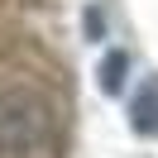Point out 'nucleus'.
Masks as SVG:
<instances>
[{
  "instance_id": "1",
  "label": "nucleus",
  "mask_w": 158,
  "mask_h": 158,
  "mask_svg": "<svg viewBox=\"0 0 158 158\" xmlns=\"http://www.w3.org/2000/svg\"><path fill=\"white\" fill-rule=\"evenodd\" d=\"M134 125L139 129H158V77L144 86V96H139V106H134Z\"/></svg>"
}]
</instances>
